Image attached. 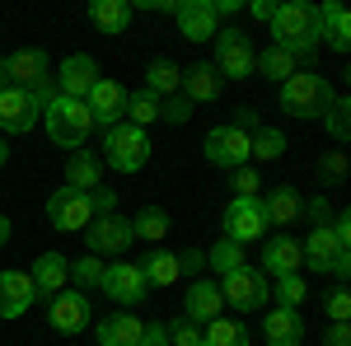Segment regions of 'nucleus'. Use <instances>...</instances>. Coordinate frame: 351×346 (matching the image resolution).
<instances>
[{"label":"nucleus","mask_w":351,"mask_h":346,"mask_svg":"<svg viewBox=\"0 0 351 346\" xmlns=\"http://www.w3.org/2000/svg\"><path fill=\"white\" fill-rule=\"evenodd\" d=\"M271 47L291 52L295 61H309L314 47H319V33H324V19H319V5H304V0H286L271 10Z\"/></svg>","instance_id":"nucleus-1"},{"label":"nucleus","mask_w":351,"mask_h":346,"mask_svg":"<svg viewBox=\"0 0 351 346\" xmlns=\"http://www.w3.org/2000/svg\"><path fill=\"white\" fill-rule=\"evenodd\" d=\"M328 103H332V84H328L324 75H314V71H295L291 80L281 84V112H291L300 122L324 117Z\"/></svg>","instance_id":"nucleus-2"},{"label":"nucleus","mask_w":351,"mask_h":346,"mask_svg":"<svg viewBox=\"0 0 351 346\" xmlns=\"http://www.w3.org/2000/svg\"><path fill=\"white\" fill-rule=\"evenodd\" d=\"M43 122H47V136H52L56 145H66V150H80L84 140H89V132H94L89 108L75 103V99H61V94L43 108Z\"/></svg>","instance_id":"nucleus-3"},{"label":"nucleus","mask_w":351,"mask_h":346,"mask_svg":"<svg viewBox=\"0 0 351 346\" xmlns=\"http://www.w3.org/2000/svg\"><path fill=\"white\" fill-rule=\"evenodd\" d=\"M104 150H108V169L117 173H136V169H145L150 160V136L132 127V122H117L104 132Z\"/></svg>","instance_id":"nucleus-4"},{"label":"nucleus","mask_w":351,"mask_h":346,"mask_svg":"<svg viewBox=\"0 0 351 346\" xmlns=\"http://www.w3.org/2000/svg\"><path fill=\"white\" fill-rule=\"evenodd\" d=\"M300 258H304V267H309V271H319V276H347L351 271V248H342V243H337V234H332V230H314V234H309V239L300 243Z\"/></svg>","instance_id":"nucleus-5"},{"label":"nucleus","mask_w":351,"mask_h":346,"mask_svg":"<svg viewBox=\"0 0 351 346\" xmlns=\"http://www.w3.org/2000/svg\"><path fill=\"white\" fill-rule=\"evenodd\" d=\"M253 42L239 28H216V75L220 80H248L253 75Z\"/></svg>","instance_id":"nucleus-6"},{"label":"nucleus","mask_w":351,"mask_h":346,"mask_svg":"<svg viewBox=\"0 0 351 346\" xmlns=\"http://www.w3.org/2000/svg\"><path fill=\"white\" fill-rule=\"evenodd\" d=\"M216 286H220V299H225V304H234L239 314H253V309H263V304L271 299L267 276H263V271H253V267H239V271L220 276Z\"/></svg>","instance_id":"nucleus-7"},{"label":"nucleus","mask_w":351,"mask_h":346,"mask_svg":"<svg viewBox=\"0 0 351 346\" xmlns=\"http://www.w3.org/2000/svg\"><path fill=\"white\" fill-rule=\"evenodd\" d=\"M84 243H89V253H94V258H122V253L136 243V230H132V220H122V215L112 211V215L89 220Z\"/></svg>","instance_id":"nucleus-8"},{"label":"nucleus","mask_w":351,"mask_h":346,"mask_svg":"<svg viewBox=\"0 0 351 346\" xmlns=\"http://www.w3.org/2000/svg\"><path fill=\"white\" fill-rule=\"evenodd\" d=\"M47 220H52V230H61V234L89 230V220H94V201H89V192L56 187L52 197H47Z\"/></svg>","instance_id":"nucleus-9"},{"label":"nucleus","mask_w":351,"mask_h":346,"mask_svg":"<svg viewBox=\"0 0 351 346\" xmlns=\"http://www.w3.org/2000/svg\"><path fill=\"white\" fill-rule=\"evenodd\" d=\"M267 234V211H263V201L258 197H234L230 206H225V239L230 243H258Z\"/></svg>","instance_id":"nucleus-10"},{"label":"nucleus","mask_w":351,"mask_h":346,"mask_svg":"<svg viewBox=\"0 0 351 346\" xmlns=\"http://www.w3.org/2000/svg\"><path fill=\"white\" fill-rule=\"evenodd\" d=\"M52 80H56V94H61V99L84 103V94L99 84V61H94V56H84V52H75V56H66V61H61V75H52Z\"/></svg>","instance_id":"nucleus-11"},{"label":"nucleus","mask_w":351,"mask_h":346,"mask_svg":"<svg viewBox=\"0 0 351 346\" xmlns=\"http://www.w3.org/2000/svg\"><path fill=\"white\" fill-rule=\"evenodd\" d=\"M84 108H89V117H94V127H117L122 117H127V89L117 80H99L89 94H84Z\"/></svg>","instance_id":"nucleus-12"},{"label":"nucleus","mask_w":351,"mask_h":346,"mask_svg":"<svg viewBox=\"0 0 351 346\" xmlns=\"http://www.w3.org/2000/svg\"><path fill=\"white\" fill-rule=\"evenodd\" d=\"M206 160L216 169H243L248 164V136L239 127H211L206 132Z\"/></svg>","instance_id":"nucleus-13"},{"label":"nucleus","mask_w":351,"mask_h":346,"mask_svg":"<svg viewBox=\"0 0 351 346\" xmlns=\"http://www.w3.org/2000/svg\"><path fill=\"white\" fill-rule=\"evenodd\" d=\"M173 19H178V33H183L188 42H211L216 28H220L211 0H178V5H173Z\"/></svg>","instance_id":"nucleus-14"},{"label":"nucleus","mask_w":351,"mask_h":346,"mask_svg":"<svg viewBox=\"0 0 351 346\" xmlns=\"http://www.w3.org/2000/svg\"><path fill=\"white\" fill-rule=\"evenodd\" d=\"M104 295L108 299H117V304H141L145 299V276H141V267L136 262H112V267H104Z\"/></svg>","instance_id":"nucleus-15"},{"label":"nucleus","mask_w":351,"mask_h":346,"mask_svg":"<svg viewBox=\"0 0 351 346\" xmlns=\"http://www.w3.org/2000/svg\"><path fill=\"white\" fill-rule=\"evenodd\" d=\"M43 112H38V103H33V94L28 89H5L0 94V132H10V136H24L33 132V122H38Z\"/></svg>","instance_id":"nucleus-16"},{"label":"nucleus","mask_w":351,"mask_h":346,"mask_svg":"<svg viewBox=\"0 0 351 346\" xmlns=\"http://www.w3.org/2000/svg\"><path fill=\"white\" fill-rule=\"evenodd\" d=\"M47 323L56 332H84L89 328V299L80 291H61L47 299Z\"/></svg>","instance_id":"nucleus-17"},{"label":"nucleus","mask_w":351,"mask_h":346,"mask_svg":"<svg viewBox=\"0 0 351 346\" xmlns=\"http://www.w3.org/2000/svg\"><path fill=\"white\" fill-rule=\"evenodd\" d=\"M33 299H38V291L24 271H0V319H24Z\"/></svg>","instance_id":"nucleus-18"},{"label":"nucleus","mask_w":351,"mask_h":346,"mask_svg":"<svg viewBox=\"0 0 351 346\" xmlns=\"http://www.w3.org/2000/svg\"><path fill=\"white\" fill-rule=\"evenodd\" d=\"M5 75H10L14 89H33V84H43L47 75H52V61H47V52L28 47V52H14L10 61H5Z\"/></svg>","instance_id":"nucleus-19"},{"label":"nucleus","mask_w":351,"mask_h":346,"mask_svg":"<svg viewBox=\"0 0 351 346\" xmlns=\"http://www.w3.org/2000/svg\"><path fill=\"white\" fill-rule=\"evenodd\" d=\"M28 281H33V291L38 295H61L66 291V281H71V258H61V253H43L33 271H28Z\"/></svg>","instance_id":"nucleus-20"},{"label":"nucleus","mask_w":351,"mask_h":346,"mask_svg":"<svg viewBox=\"0 0 351 346\" xmlns=\"http://www.w3.org/2000/svg\"><path fill=\"white\" fill-rule=\"evenodd\" d=\"M220 304H225V299H220V286H216V281H206V276H202V281H192V286H188V299H183V309H188L192 323L220 319Z\"/></svg>","instance_id":"nucleus-21"},{"label":"nucleus","mask_w":351,"mask_h":346,"mask_svg":"<svg viewBox=\"0 0 351 346\" xmlns=\"http://www.w3.org/2000/svg\"><path fill=\"white\" fill-rule=\"evenodd\" d=\"M263 337H267V346H300L304 342V323H300L295 309H271L263 319Z\"/></svg>","instance_id":"nucleus-22"},{"label":"nucleus","mask_w":351,"mask_h":346,"mask_svg":"<svg viewBox=\"0 0 351 346\" xmlns=\"http://www.w3.org/2000/svg\"><path fill=\"white\" fill-rule=\"evenodd\" d=\"M300 243L291 239V234H276V239H267V248H263V271H271V276H291V271H300Z\"/></svg>","instance_id":"nucleus-23"},{"label":"nucleus","mask_w":351,"mask_h":346,"mask_svg":"<svg viewBox=\"0 0 351 346\" xmlns=\"http://www.w3.org/2000/svg\"><path fill=\"white\" fill-rule=\"evenodd\" d=\"M66 187H75V192H94V187H104V164L94 160L89 150H75V155L66 160Z\"/></svg>","instance_id":"nucleus-24"},{"label":"nucleus","mask_w":351,"mask_h":346,"mask_svg":"<svg viewBox=\"0 0 351 346\" xmlns=\"http://www.w3.org/2000/svg\"><path fill=\"white\" fill-rule=\"evenodd\" d=\"M220 75L202 61V66H192V71H183V99L188 103H211V99H220Z\"/></svg>","instance_id":"nucleus-25"},{"label":"nucleus","mask_w":351,"mask_h":346,"mask_svg":"<svg viewBox=\"0 0 351 346\" xmlns=\"http://www.w3.org/2000/svg\"><path fill=\"white\" fill-rule=\"evenodd\" d=\"M319 19H324V33H319V38H328V47H332V52H347V47H351L347 10H342L337 0H324V5H319Z\"/></svg>","instance_id":"nucleus-26"},{"label":"nucleus","mask_w":351,"mask_h":346,"mask_svg":"<svg viewBox=\"0 0 351 346\" xmlns=\"http://www.w3.org/2000/svg\"><path fill=\"white\" fill-rule=\"evenodd\" d=\"M141 332H145V323L136 319V314H112V319L99 323V342L104 346H136Z\"/></svg>","instance_id":"nucleus-27"},{"label":"nucleus","mask_w":351,"mask_h":346,"mask_svg":"<svg viewBox=\"0 0 351 346\" xmlns=\"http://www.w3.org/2000/svg\"><path fill=\"white\" fill-rule=\"evenodd\" d=\"M89 24L104 28V33H127L132 5H127V0H94V5H89Z\"/></svg>","instance_id":"nucleus-28"},{"label":"nucleus","mask_w":351,"mask_h":346,"mask_svg":"<svg viewBox=\"0 0 351 346\" xmlns=\"http://www.w3.org/2000/svg\"><path fill=\"white\" fill-rule=\"evenodd\" d=\"M253 71H258V75H267V80H276V84H286L300 71V61L291 52H281V47H267V52L253 56Z\"/></svg>","instance_id":"nucleus-29"},{"label":"nucleus","mask_w":351,"mask_h":346,"mask_svg":"<svg viewBox=\"0 0 351 346\" xmlns=\"http://www.w3.org/2000/svg\"><path fill=\"white\" fill-rule=\"evenodd\" d=\"M263 211H267V225H295V215L304 211V201H300V192L281 187V192H271L267 201H263Z\"/></svg>","instance_id":"nucleus-30"},{"label":"nucleus","mask_w":351,"mask_h":346,"mask_svg":"<svg viewBox=\"0 0 351 346\" xmlns=\"http://www.w3.org/2000/svg\"><path fill=\"white\" fill-rule=\"evenodd\" d=\"M202 342L206 346H248V328L239 319H211L202 328Z\"/></svg>","instance_id":"nucleus-31"},{"label":"nucleus","mask_w":351,"mask_h":346,"mask_svg":"<svg viewBox=\"0 0 351 346\" xmlns=\"http://www.w3.org/2000/svg\"><path fill=\"white\" fill-rule=\"evenodd\" d=\"M155 117H160V94H150V89L127 94V122H132V127H141V132H145Z\"/></svg>","instance_id":"nucleus-32"},{"label":"nucleus","mask_w":351,"mask_h":346,"mask_svg":"<svg viewBox=\"0 0 351 346\" xmlns=\"http://www.w3.org/2000/svg\"><path fill=\"white\" fill-rule=\"evenodd\" d=\"M141 276H145V286H173L178 281V258L173 253H150L141 262Z\"/></svg>","instance_id":"nucleus-33"},{"label":"nucleus","mask_w":351,"mask_h":346,"mask_svg":"<svg viewBox=\"0 0 351 346\" xmlns=\"http://www.w3.org/2000/svg\"><path fill=\"white\" fill-rule=\"evenodd\" d=\"M145 89H150V94H173V89H178V84H183V71H178V66H173V61H169V56H160V61H150V71H145Z\"/></svg>","instance_id":"nucleus-34"},{"label":"nucleus","mask_w":351,"mask_h":346,"mask_svg":"<svg viewBox=\"0 0 351 346\" xmlns=\"http://www.w3.org/2000/svg\"><path fill=\"white\" fill-rule=\"evenodd\" d=\"M243 262H248L243 248H239V243H230V239H220L216 248H211V258H206V267H211L216 276H230V271H239Z\"/></svg>","instance_id":"nucleus-35"},{"label":"nucleus","mask_w":351,"mask_h":346,"mask_svg":"<svg viewBox=\"0 0 351 346\" xmlns=\"http://www.w3.org/2000/svg\"><path fill=\"white\" fill-rule=\"evenodd\" d=\"M286 150V136L276 132V127H258V132L248 136V155H258V160H276Z\"/></svg>","instance_id":"nucleus-36"},{"label":"nucleus","mask_w":351,"mask_h":346,"mask_svg":"<svg viewBox=\"0 0 351 346\" xmlns=\"http://www.w3.org/2000/svg\"><path fill=\"white\" fill-rule=\"evenodd\" d=\"M132 230H136V239H164L169 234V215L160 206H145V211H136Z\"/></svg>","instance_id":"nucleus-37"},{"label":"nucleus","mask_w":351,"mask_h":346,"mask_svg":"<svg viewBox=\"0 0 351 346\" xmlns=\"http://www.w3.org/2000/svg\"><path fill=\"white\" fill-rule=\"evenodd\" d=\"M304 276L300 271H291V276H276V291H271V299H281L276 309H300V299H304Z\"/></svg>","instance_id":"nucleus-38"},{"label":"nucleus","mask_w":351,"mask_h":346,"mask_svg":"<svg viewBox=\"0 0 351 346\" xmlns=\"http://www.w3.org/2000/svg\"><path fill=\"white\" fill-rule=\"evenodd\" d=\"M351 103H347V94H332V103H328L324 112V122H328V132H332V140H347L351 136Z\"/></svg>","instance_id":"nucleus-39"},{"label":"nucleus","mask_w":351,"mask_h":346,"mask_svg":"<svg viewBox=\"0 0 351 346\" xmlns=\"http://www.w3.org/2000/svg\"><path fill=\"white\" fill-rule=\"evenodd\" d=\"M71 281L80 286V295H84V291H94V286L104 281V262H99L94 253H89V258H80V262H71Z\"/></svg>","instance_id":"nucleus-40"},{"label":"nucleus","mask_w":351,"mask_h":346,"mask_svg":"<svg viewBox=\"0 0 351 346\" xmlns=\"http://www.w3.org/2000/svg\"><path fill=\"white\" fill-rule=\"evenodd\" d=\"M169 346H202V323L183 319L178 328H169Z\"/></svg>","instance_id":"nucleus-41"},{"label":"nucleus","mask_w":351,"mask_h":346,"mask_svg":"<svg viewBox=\"0 0 351 346\" xmlns=\"http://www.w3.org/2000/svg\"><path fill=\"white\" fill-rule=\"evenodd\" d=\"M319 173H324V183H342V178H347V155H342V150H332V155H324V164H319Z\"/></svg>","instance_id":"nucleus-42"},{"label":"nucleus","mask_w":351,"mask_h":346,"mask_svg":"<svg viewBox=\"0 0 351 346\" xmlns=\"http://www.w3.org/2000/svg\"><path fill=\"white\" fill-rule=\"evenodd\" d=\"M202 271H206V253H202V248L178 253V276H197V281H202Z\"/></svg>","instance_id":"nucleus-43"},{"label":"nucleus","mask_w":351,"mask_h":346,"mask_svg":"<svg viewBox=\"0 0 351 346\" xmlns=\"http://www.w3.org/2000/svg\"><path fill=\"white\" fill-rule=\"evenodd\" d=\"M328 319H332V323H347L351 319V295L347 291H332V295H328Z\"/></svg>","instance_id":"nucleus-44"},{"label":"nucleus","mask_w":351,"mask_h":346,"mask_svg":"<svg viewBox=\"0 0 351 346\" xmlns=\"http://www.w3.org/2000/svg\"><path fill=\"white\" fill-rule=\"evenodd\" d=\"M160 117H164V122H188V117H192V103L183 99V94H178V99L160 103Z\"/></svg>","instance_id":"nucleus-45"},{"label":"nucleus","mask_w":351,"mask_h":346,"mask_svg":"<svg viewBox=\"0 0 351 346\" xmlns=\"http://www.w3.org/2000/svg\"><path fill=\"white\" fill-rule=\"evenodd\" d=\"M304 215L314 220V230H324L328 220H332V206H328L324 197H314V201H304Z\"/></svg>","instance_id":"nucleus-46"},{"label":"nucleus","mask_w":351,"mask_h":346,"mask_svg":"<svg viewBox=\"0 0 351 346\" xmlns=\"http://www.w3.org/2000/svg\"><path fill=\"white\" fill-rule=\"evenodd\" d=\"M258 173H253V169H234V192H239V197H258Z\"/></svg>","instance_id":"nucleus-47"},{"label":"nucleus","mask_w":351,"mask_h":346,"mask_svg":"<svg viewBox=\"0 0 351 346\" xmlns=\"http://www.w3.org/2000/svg\"><path fill=\"white\" fill-rule=\"evenodd\" d=\"M136 346H169V328L164 323H145V332H141Z\"/></svg>","instance_id":"nucleus-48"},{"label":"nucleus","mask_w":351,"mask_h":346,"mask_svg":"<svg viewBox=\"0 0 351 346\" xmlns=\"http://www.w3.org/2000/svg\"><path fill=\"white\" fill-rule=\"evenodd\" d=\"M230 127H239L243 136H253V132H258V127H263V122H258V112H253V108H239V117H234Z\"/></svg>","instance_id":"nucleus-49"},{"label":"nucleus","mask_w":351,"mask_h":346,"mask_svg":"<svg viewBox=\"0 0 351 346\" xmlns=\"http://www.w3.org/2000/svg\"><path fill=\"white\" fill-rule=\"evenodd\" d=\"M328 346H351V328L347 323H332V328H328Z\"/></svg>","instance_id":"nucleus-50"},{"label":"nucleus","mask_w":351,"mask_h":346,"mask_svg":"<svg viewBox=\"0 0 351 346\" xmlns=\"http://www.w3.org/2000/svg\"><path fill=\"white\" fill-rule=\"evenodd\" d=\"M271 10H276V5H271V0H253V14H258V19H263V24H267V19H271Z\"/></svg>","instance_id":"nucleus-51"},{"label":"nucleus","mask_w":351,"mask_h":346,"mask_svg":"<svg viewBox=\"0 0 351 346\" xmlns=\"http://www.w3.org/2000/svg\"><path fill=\"white\" fill-rule=\"evenodd\" d=\"M5 239H10V220L0 215V248H5Z\"/></svg>","instance_id":"nucleus-52"},{"label":"nucleus","mask_w":351,"mask_h":346,"mask_svg":"<svg viewBox=\"0 0 351 346\" xmlns=\"http://www.w3.org/2000/svg\"><path fill=\"white\" fill-rule=\"evenodd\" d=\"M5 160H10V145H5V140H0V169H5Z\"/></svg>","instance_id":"nucleus-53"},{"label":"nucleus","mask_w":351,"mask_h":346,"mask_svg":"<svg viewBox=\"0 0 351 346\" xmlns=\"http://www.w3.org/2000/svg\"><path fill=\"white\" fill-rule=\"evenodd\" d=\"M5 89H10V75H5V66H0V94H5Z\"/></svg>","instance_id":"nucleus-54"}]
</instances>
